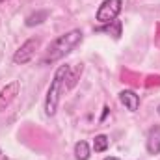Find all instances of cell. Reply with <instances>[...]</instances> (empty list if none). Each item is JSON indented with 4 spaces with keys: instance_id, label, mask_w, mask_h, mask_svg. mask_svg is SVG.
<instances>
[{
    "instance_id": "2",
    "label": "cell",
    "mask_w": 160,
    "mask_h": 160,
    "mask_svg": "<svg viewBox=\"0 0 160 160\" xmlns=\"http://www.w3.org/2000/svg\"><path fill=\"white\" fill-rule=\"evenodd\" d=\"M69 65H60L54 73V77L50 80V86L47 89V97H45V114L48 118H52L58 110V102H60V95H62V89L65 86V80L69 75Z\"/></svg>"
},
{
    "instance_id": "10",
    "label": "cell",
    "mask_w": 160,
    "mask_h": 160,
    "mask_svg": "<svg viewBox=\"0 0 160 160\" xmlns=\"http://www.w3.org/2000/svg\"><path fill=\"white\" fill-rule=\"evenodd\" d=\"M108 145H110V140H108L106 134L95 136V140H93V151H95V153H104V151L108 149Z\"/></svg>"
},
{
    "instance_id": "15",
    "label": "cell",
    "mask_w": 160,
    "mask_h": 160,
    "mask_svg": "<svg viewBox=\"0 0 160 160\" xmlns=\"http://www.w3.org/2000/svg\"><path fill=\"white\" fill-rule=\"evenodd\" d=\"M0 155H2V151H0Z\"/></svg>"
},
{
    "instance_id": "14",
    "label": "cell",
    "mask_w": 160,
    "mask_h": 160,
    "mask_svg": "<svg viewBox=\"0 0 160 160\" xmlns=\"http://www.w3.org/2000/svg\"><path fill=\"white\" fill-rule=\"evenodd\" d=\"M0 2H4V0H0Z\"/></svg>"
},
{
    "instance_id": "5",
    "label": "cell",
    "mask_w": 160,
    "mask_h": 160,
    "mask_svg": "<svg viewBox=\"0 0 160 160\" xmlns=\"http://www.w3.org/2000/svg\"><path fill=\"white\" fill-rule=\"evenodd\" d=\"M19 89H21V82L19 80H11L9 84H6L2 89H0V112H4L19 95Z\"/></svg>"
},
{
    "instance_id": "7",
    "label": "cell",
    "mask_w": 160,
    "mask_h": 160,
    "mask_svg": "<svg viewBox=\"0 0 160 160\" xmlns=\"http://www.w3.org/2000/svg\"><path fill=\"white\" fill-rule=\"evenodd\" d=\"M119 102L130 112H138L140 108V95H136V91L132 89H123L119 91Z\"/></svg>"
},
{
    "instance_id": "3",
    "label": "cell",
    "mask_w": 160,
    "mask_h": 160,
    "mask_svg": "<svg viewBox=\"0 0 160 160\" xmlns=\"http://www.w3.org/2000/svg\"><path fill=\"white\" fill-rule=\"evenodd\" d=\"M121 9H123V0H104L99 6V9H97L95 19L101 24H108V22H112V21L118 19Z\"/></svg>"
},
{
    "instance_id": "9",
    "label": "cell",
    "mask_w": 160,
    "mask_h": 160,
    "mask_svg": "<svg viewBox=\"0 0 160 160\" xmlns=\"http://www.w3.org/2000/svg\"><path fill=\"white\" fill-rule=\"evenodd\" d=\"M121 28H123V24H121V21H112V22H108L106 26H102L101 28V32H106V34H110V36H114L116 39H119L121 38Z\"/></svg>"
},
{
    "instance_id": "12",
    "label": "cell",
    "mask_w": 160,
    "mask_h": 160,
    "mask_svg": "<svg viewBox=\"0 0 160 160\" xmlns=\"http://www.w3.org/2000/svg\"><path fill=\"white\" fill-rule=\"evenodd\" d=\"M104 160H119V158H118V157H106Z\"/></svg>"
},
{
    "instance_id": "11",
    "label": "cell",
    "mask_w": 160,
    "mask_h": 160,
    "mask_svg": "<svg viewBox=\"0 0 160 160\" xmlns=\"http://www.w3.org/2000/svg\"><path fill=\"white\" fill-rule=\"evenodd\" d=\"M47 17H48V11H36V13H32V15L26 17V26H30V28L38 26L43 21H47Z\"/></svg>"
},
{
    "instance_id": "8",
    "label": "cell",
    "mask_w": 160,
    "mask_h": 160,
    "mask_svg": "<svg viewBox=\"0 0 160 160\" xmlns=\"http://www.w3.org/2000/svg\"><path fill=\"white\" fill-rule=\"evenodd\" d=\"M75 157H77V160H89L91 149H89V143L88 142L80 140V142L75 143Z\"/></svg>"
},
{
    "instance_id": "6",
    "label": "cell",
    "mask_w": 160,
    "mask_h": 160,
    "mask_svg": "<svg viewBox=\"0 0 160 160\" xmlns=\"http://www.w3.org/2000/svg\"><path fill=\"white\" fill-rule=\"evenodd\" d=\"M145 147H147L149 155H160V125H155L149 128Z\"/></svg>"
},
{
    "instance_id": "1",
    "label": "cell",
    "mask_w": 160,
    "mask_h": 160,
    "mask_svg": "<svg viewBox=\"0 0 160 160\" xmlns=\"http://www.w3.org/2000/svg\"><path fill=\"white\" fill-rule=\"evenodd\" d=\"M82 36H84V34L80 32L78 28H75V30H71V32L60 36L58 39H54L48 45V48H47V52H45L41 63H48V62L52 63V62H58V60H62L63 56H67L80 41H82Z\"/></svg>"
},
{
    "instance_id": "4",
    "label": "cell",
    "mask_w": 160,
    "mask_h": 160,
    "mask_svg": "<svg viewBox=\"0 0 160 160\" xmlns=\"http://www.w3.org/2000/svg\"><path fill=\"white\" fill-rule=\"evenodd\" d=\"M41 41L38 38H30L28 41H24L17 50H15V54H13V62L17 63V65H24V63H28L34 56H36V50H38V47H39Z\"/></svg>"
},
{
    "instance_id": "13",
    "label": "cell",
    "mask_w": 160,
    "mask_h": 160,
    "mask_svg": "<svg viewBox=\"0 0 160 160\" xmlns=\"http://www.w3.org/2000/svg\"><path fill=\"white\" fill-rule=\"evenodd\" d=\"M158 116H160V106H158Z\"/></svg>"
}]
</instances>
